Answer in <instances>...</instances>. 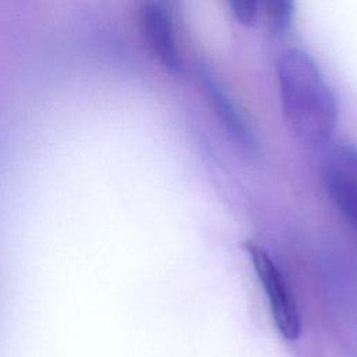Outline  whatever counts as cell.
I'll return each mask as SVG.
<instances>
[{
	"mask_svg": "<svg viewBox=\"0 0 357 357\" xmlns=\"http://www.w3.org/2000/svg\"><path fill=\"white\" fill-rule=\"evenodd\" d=\"M276 74L290 132L310 148L328 145L337 126L339 107L315 61L300 49H289L280 56Z\"/></svg>",
	"mask_w": 357,
	"mask_h": 357,
	"instance_id": "6da1fadb",
	"label": "cell"
},
{
	"mask_svg": "<svg viewBox=\"0 0 357 357\" xmlns=\"http://www.w3.org/2000/svg\"><path fill=\"white\" fill-rule=\"evenodd\" d=\"M138 24L149 50L160 66L169 73H178L181 59L166 10L156 1L144 0L138 7Z\"/></svg>",
	"mask_w": 357,
	"mask_h": 357,
	"instance_id": "3957f363",
	"label": "cell"
},
{
	"mask_svg": "<svg viewBox=\"0 0 357 357\" xmlns=\"http://www.w3.org/2000/svg\"><path fill=\"white\" fill-rule=\"evenodd\" d=\"M262 6L269 26L278 32H286L294 17V0H258V7Z\"/></svg>",
	"mask_w": 357,
	"mask_h": 357,
	"instance_id": "8992f818",
	"label": "cell"
},
{
	"mask_svg": "<svg viewBox=\"0 0 357 357\" xmlns=\"http://www.w3.org/2000/svg\"><path fill=\"white\" fill-rule=\"evenodd\" d=\"M204 89L206 92V96L209 99V103L220 120L225 130L230 134V137L243 148L248 151L257 149V138L241 116V113L237 110L236 105L231 102V99L227 96L219 81H216L211 75H204Z\"/></svg>",
	"mask_w": 357,
	"mask_h": 357,
	"instance_id": "277c9868",
	"label": "cell"
},
{
	"mask_svg": "<svg viewBox=\"0 0 357 357\" xmlns=\"http://www.w3.org/2000/svg\"><path fill=\"white\" fill-rule=\"evenodd\" d=\"M236 20L243 25H252L257 20L259 7L258 0H227Z\"/></svg>",
	"mask_w": 357,
	"mask_h": 357,
	"instance_id": "ba28073f",
	"label": "cell"
},
{
	"mask_svg": "<svg viewBox=\"0 0 357 357\" xmlns=\"http://www.w3.org/2000/svg\"><path fill=\"white\" fill-rule=\"evenodd\" d=\"M160 1H165V3H166V1H169V0H160Z\"/></svg>",
	"mask_w": 357,
	"mask_h": 357,
	"instance_id": "9c48e42d",
	"label": "cell"
},
{
	"mask_svg": "<svg viewBox=\"0 0 357 357\" xmlns=\"http://www.w3.org/2000/svg\"><path fill=\"white\" fill-rule=\"evenodd\" d=\"M322 183L335 208L357 227V174L325 162Z\"/></svg>",
	"mask_w": 357,
	"mask_h": 357,
	"instance_id": "5b68a950",
	"label": "cell"
},
{
	"mask_svg": "<svg viewBox=\"0 0 357 357\" xmlns=\"http://www.w3.org/2000/svg\"><path fill=\"white\" fill-rule=\"evenodd\" d=\"M243 248L265 291L269 311L279 333L283 339L296 342L301 335V312L287 279L265 247L247 240L243 243Z\"/></svg>",
	"mask_w": 357,
	"mask_h": 357,
	"instance_id": "7a4b0ae2",
	"label": "cell"
},
{
	"mask_svg": "<svg viewBox=\"0 0 357 357\" xmlns=\"http://www.w3.org/2000/svg\"><path fill=\"white\" fill-rule=\"evenodd\" d=\"M325 162L357 174V148L347 144H333L326 149Z\"/></svg>",
	"mask_w": 357,
	"mask_h": 357,
	"instance_id": "52a82bcc",
	"label": "cell"
}]
</instances>
